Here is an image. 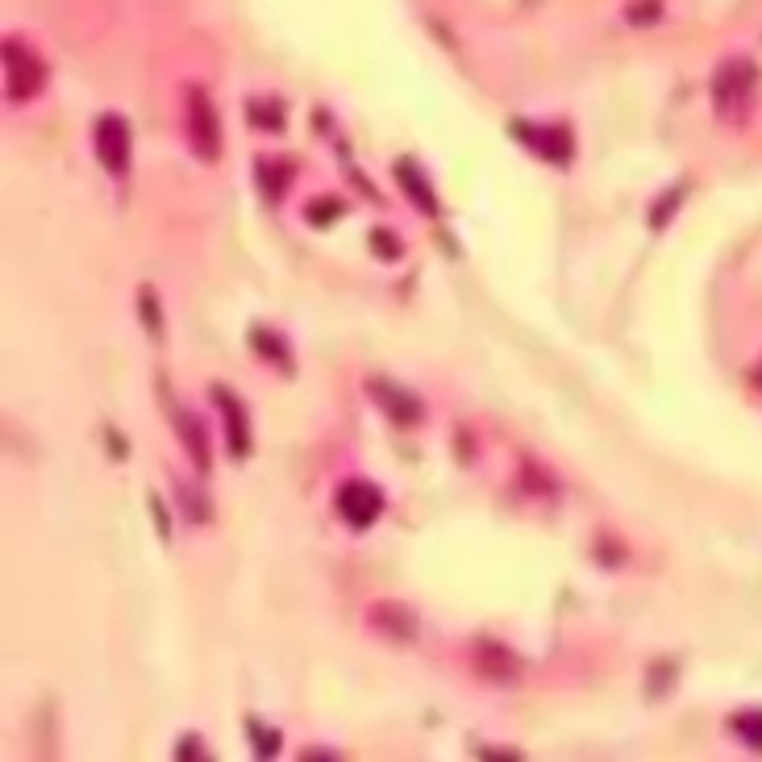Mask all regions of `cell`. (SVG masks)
<instances>
[{
	"label": "cell",
	"instance_id": "1",
	"mask_svg": "<svg viewBox=\"0 0 762 762\" xmlns=\"http://www.w3.org/2000/svg\"><path fill=\"white\" fill-rule=\"evenodd\" d=\"M754 88H758V67L750 59H725L713 75V105L721 117L738 121L750 100H754Z\"/></svg>",
	"mask_w": 762,
	"mask_h": 762
},
{
	"label": "cell",
	"instance_id": "2",
	"mask_svg": "<svg viewBox=\"0 0 762 762\" xmlns=\"http://www.w3.org/2000/svg\"><path fill=\"white\" fill-rule=\"evenodd\" d=\"M188 142L196 150L200 163H217L221 159V121H217V105L213 96L192 84L188 88Z\"/></svg>",
	"mask_w": 762,
	"mask_h": 762
},
{
	"label": "cell",
	"instance_id": "3",
	"mask_svg": "<svg viewBox=\"0 0 762 762\" xmlns=\"http://www.w3.org/2000/svg\"><path fill=\"white\" fill-rule=\"evenodd\" d=\"M46 84V63L25 42H5V92L9 100H34Z\"/></svg>",
	"mask_w": 762,
	"mask_h": 762
},
{
	"label": "cell",
	"instance_id": "4",
	"mask_svg": "<svg viewBox=\"0 0 762 762\" xmlns=\"http://www.w3.org/2000/svg\"><path fill=\"white\" fill-rule=\"evenodd\" d=\"M92 146H96V159L109 175H121L130 171V125L117 113H100L96 125H92Z\"/></svg>",
	"mask_w": 762,
	"mask_h": 762
},
{
	"label": "cell",
	"instance_id": "5",
	"mask_svg": "<svg viewBox=\"0 0 762 762\" xmlns=\"http://www.w3.org/2000/svg\"><path fill=\"white\" fill-rule=\"evenodd\" d=\"M508 134L521 138L533 155L554 163V167H567L571 155H575V138L567 125H529V121H517V125H508Z\"/></svg>",
	"mask_w": 762,
	"mask_h": 762
},
{
	"label": "cell",
	"instance_id": "6",
	"mask_svg": "<svg viewBox=\"0 0 762 762\" xmlns=\"http://www.w3.org/2000/svg\"><path fill=\"white\" fill-rule=\"evenodd\" d=\"M334 504H338L342 521L354 525V529H371L379 521V513H384V496H379V488L367 484V479H350V484H342Z\"/></svg>",
	"mask_w": 762,
	"mask_h": 762
},
{
	"label": "cell",
	"instance_id": "7",
	"mask_svg": "<svg viewBox=\"0 0 762 762\" xmlns=\"http://www.w3.org/2000/svg\"><path fill=\"white\" fill-rule=\"evenodd\" d=\"M213 404L221 409L225 446H230L234 459H246V454H250V421H246V404H242L230 388H213Z\"/></svg>",
	"mask_w": 762,
	"mask_h": 762
},
{
	"label": "cell",
	"instance_id": "8",
	"mask_svg": "<svg viewBox=\"0 0 762 762\" xmlns=\"http://www.w3.org/2000/svg\"><path fill=\"white\" fill-rule=\"evenodd\" d=\"M367 392H371V400L384 409L396 425H417L421 421V400L413 396V392H404V388H396L392 379H367Z\"/></svg>",
	"mask_w": 762,
	"mask_h": 762
},
{
	"label": "cell",
	"instance_id": "9",
	"mask_svg": "<svg viewBox=\"0 0 762 762\" xmlns=\"http://www.w3.org/2000/svg\"><path fill=\"white\" fill-rule=\"evenodd\" d=\"M392 175H396L400 192L413 200V209H417L421 217H438V213H442V209H438V192H434V184L425 180V171H421L413 159H396V163H392Z\"/></svg>",
	"mask_w": 762,
	"mask_h": 762
},
{
	"label": "cell",
	"instance_id": "10",
	"mask_svg": "<svg viewBox=\"0 0 762 762\" xmlns=\"http://www.w3.org/2000/svg\"><path fill=\"white\" fill-rule=\"evenodd\" d=\"M171 425H175V434H180V442H184V450H188L192 467H196L200 475H209L213 459H209V434H205V425H200V417L188 413V409H175Z\"/></svg>",
	"mask_w": 762,
	"mask_h": 762
},
{
	"label": "cell",
	"instance_id": "11",
	"mask_svg": "<svg viewBox=\"0 0 762 762\" xmlns=\"http://www.w3.org/2000/svg\"><path fill=\"white\" fill-rule=\"evenodd\" d=\"M371 621H375V629L392 633L396 642H413L417 638V613L413 608H404V604H375Z\"/></svg>",
	"mask_w": 762,
	"mask_h": 762
},
{
	"label": "cell",
	"instance_id": "12",
	"mask_svg": "<svg viewBox=\"0 0 762 762\" xmlns=\"http://www.w3.org/2000/svg\"><path fill=\"white\" fill-rule=\"evenodd\" d=\"M475 650H479V654H475V663H479V671H484L488 679H500V683H504V679H513V675H517V658L508 654L504 646L479 642Z\"/></svg>",
	"mask_w": 762,
	"mask_h": 762
},
{
	"label": "cell",
	"instance_id": "13",
	"mask_svg": "<svg viewBox=\"0 0 762 762\" xmlns=\"http://www.w3.org/2000/svg\"><path fill=\"white\" fill-rule=\"evenodd\" d=\"M250 342L259 346V354H263L267 363H279V367H284V371L292 375V354H288V342H284V338H275L271 329L259 325V329H250Z\"/></svg>",
	"mask_w": 762,
	"mask_h": 762
},
{
	"label": "cell",
	"instance_id": "14",
	"mask_svg": "<svg viewBox=\"0 0 762 762\" xmlns=\"http://www.w3.org/2000/svg\"><path fill=\"white\" fill-rule=\"evenodd\" d=\"M138 313H142V329L159 342L163 338V309H159V292L150 288V284L138 288Z\"/></svg>",
	"mask_w": 762,
	"mask_h": 762
},
{
	"label": "cell",
	"instance_id": "15",
	"mask_svg": "<svg viewBox=\"0 0 762 762\" xmlns=\"http://www.w3.org/2000/svg\"><path fill=\"white\" fill-rule=\"evenodd\" d=\"M246 113L259 130H271V134L284 130V105L279 100H246Z\"/></svg>",
	"mask_w": 762,
	"mask_h": 762
},
{
	"label": "cell",
	"instance_id": "16",
	"mask_svg": "<svg viewBox=\"0 0 762 762\" xmlns=\"http://www.w3.org/2000/svg\"><path fill=\"white\" fill-rule=\"evenodd\" d=\"M246 738L254 742V754H259V758H275L279 754V733L275 729H267L263 721H246Z\"/></svg>",
	"mask_w": 762,
	"mask_h": 762
},
{
	"label": "cell",
	"instance_id": "17",
	"mask_svg": "<svg viewBox=\"0 0 762 762\" xmlns=\"http://www.w3.org/2000/svg\"><path fill=\"white\" fill-rule=\"evenodd\" d=\"M683 196H688V184H675V188H667V196H663V200H658V205L650 209V225H654V230H663V225L671 221V209H675V205H683Z\"/></svg>",
	"mask_w": 762,
	"mask_h": 762
},
{
	"label": "cell",
	"instance_id": "18",
	"mask_svg": "<svg viewBox=\"0 0 762 762\" xmlns=\"http://www.w3.org/2000/svg\"><path fill=\"white\" fill-rule=\"evenodd\" d=\"M304 217H309V225H334V217H342V200L338 196H321V200H313V205L304 209Z\"/></svg>",
	"mask_w": 762,
	"mask_h": 762
},
{
	"label": "cell",
	"instance_id": "19",
	"mask_svg": "<svg viewBox=\"0 0 762 762\" xmlns=\"http://www.w3.org/2000/svg\"><path fill=\"white\" fill-rule=\"evenodd\" d=\"M371 246H375V254H379V259H388V263H396L400 259V238L392 234V230H371Z\"/></svg>",
	"mask_w": 762,
	"mask_h": 762
},
{
	"label": "cell",
	"instance_id": "20",
	"mask_svg": "<svg viewBox=\"0 0 762 762\" xmlns=\"http://www.w3.org/2000/svg\"><path fill=\"white\" fill-rule=\"evenodd\" d=\"M146 504H150V517H155V529H159V538L171 542V513H167V504L159 492H146Z\"/></svg>",
	"mask_w": 762,
	"mask_h": 762
},
{
	"label": "cell",
	"instance_id": "21",
	"mask_svg": "<svg viewBox=\"0 0 762 762\" xmlns=\"http://www.w3.org/2000/svg\"><path fill=\"white\" fill-rule=\"evenodd\" d=\"M288 175H292V167H284L279 175H271V163L259 159V184H263V196H279V192H284V188H288V184H284Z\"/></svg>",
	"mask_w": 762,
	"mask_h": 762
},
{
	"label": "cell",
	"instance_id": "22",
	"mask_svg": "<svg viewBox=\"0 0 762 762\" xmlns=\"http://www.w3.org/2000/svg\"><path fill=\"white\" fill-rule=\"evenodd\" d=\"M733 725H738V733L754 750H762V713H738V721H733Z\"/></svg>",
	"mask_w": 762,
	"mask_h": 762
},
{
	"label": "cell",
	"instance_id": "23",
	"mask_svg": "<svg viewBox=\"0 0 762 762\" xmlns=\"http://www.w3.org/2000/svg\"><path fill=\"white\" fill-rule=\"evenodd\" d=\"M625 13H629L633 25H654L658 13H663V5H658V0H633V5H629Z\"/></svg>",
	"mask_w": 762,
	"mask_h": 762
},
{
	"label": "cell",
	"instance_id": "24",
	"mask_svg": "<svg viewBox=\"0 0 762 762\" xmlns=\"http://www.w3.org/2000/svg\"><path fill=\"white\" fill-rule=\"evenodd\" d=\"M180 500H184V508H188V517H192L196 525H205V521H209V504L200 500V496H196V492H192L188 484H180Z\"/></svg>",
	"mask_w": 762,
	"mask_h": 762
},
{
	"label": "cell",
	"instance_id": "25",
	"mask_svg": "<svg viewBox=\"0 0 762 762\" xmlns=\"http://www.w3.org/2000/svg\"><path fill=\"white\" fill-rule=\"evenodd\" d=\"M175 758H213V754L205 750V742H200L196 733H188V738L175 742Z\"/></svg>",
	"mask_w": 762,
	"mask_h": 762
},
{
	"label": "cell",
	"instance_id": "26",
	"mask_svg": "<svg viewBox=\"0 0 762 762\" xmlns=\"http://www.w3.org/2000/svg\"><path fill=\"white\" fill-rule=\"evenodd\" d=\"M105 442H109V454H113V459H125V454H130V450H125V438L117 434V429H105Z\"/></svg>",
	"mask_w": 762,
	"mask_h": 762
}]
</instances>
